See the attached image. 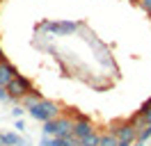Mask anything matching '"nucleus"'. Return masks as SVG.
Listing matches in <instances>:
<instances>
[{"label": "nucleus", "mask_w": 151, "mask_h": 146, "mask_svg": "<svg viewBox=\"0 0 151 146\" xmlns=\"http://www.w3.org/2000/svg\"><path fill=\"white\" fill-rule=\"evenodd\" d=\"M94 132V123H92V119H87V121H76L73 123V137L78 142H83L85 137H89Z\"/></svg>", "instance_id": "423d86ee"}, {"label": "nucleus", "mask_w": 151, "mask_h": 146, "mask_svg": "<svg viewBox=\"0 0 151 146\" xmlns=\"http://www.w3.org/2000/svg\"><path fill=\"white\" fill-rule=\"evenodd\" d=\"M16 73H19V71H16V66H14L9 59H7V62H2V64H0V84H2V87H7V84L14 80V75H16Z\"/></svg>", "instance_id": "0eeeda50"}, {"label": "nucleus", "mask_w": 151, "mask_h": 146, "mask_svg": "<svg viewBox=\"0 0 151 146\" xmlns=\"http://www.w3.org/2000/svg\"><path fill=\"white\" fill-rule=\"evenodd\" d=\"M25 142H23V137L19 135V132H14V130H9V132H2V146H23Z\"/></svg>", "instance_id": "6e6552de"}, {"label": "nucleus", "mask_w": 151, "mask_h": 146, "mask_svg": "<svg viewBox=\"0 0 151 146\" xmlns=\"http://www.w3.org/2000/svg\"><path fill=\"white\" fill-rule=\"evenodd\" d=\"M32 91H35V84H32V80L25 78L23 73H16L14 80L7 84V96H9V100H14L16 105L21 103V98H25V96L32 94Z\"/></svg>", "instance_id": "7ed1b4c3"}, {"label": "nucleus", "mask_w": 151, "mask_h": 146, "mask_svg": "<svg viewBox=\"0 0 151 146\" xmlns=\"http://www.w3.org/2000/svg\"><path fill=\"white\" fill-rule=\"evenodd\" d=\"M7 62V55H5V50H2V46H0V64Z\"/></svg>", "instance_id": "4468645a"}, {"label": "nucleus", "mask_w": 151, "mask_h": 146, "mask_svg": "<svg viewBox=\"0 0 151 146\" xmlns=\"http://www.w3.org/2000/svg\"><path fill=\"white\" fill-rule=\"evenodd\" d=\"M133 146H144V144H142V142H135V144H133Z\"/></svg>", "instance_id": "2eb2a0df"}, {"label": "nucleus", "mask_w": 151, "mask_h": 146, "mask_svg": "<svg viewBox=\"0 0 151 146\" xmlns=\"http://www.w3.org/2000/svg\"><path fill=\"white\" fill-rule=\"evenodd\" d=\"M137 2L142 5V9H144V11L149 14V18H151V0H137Z\"/></svg>", "instance_id": "9b49d317"}, {"label": "nucleus", "mask_w": 151, "mask_h": 146, "mask_svg": "<svg viewBox=\"0 0 151 146\" xmlns=\"http://www.w3.org/2000/svg\"><path fill=\"white\" fill-rule=\"evenodd\" d=\"M44 135L46 137H71L73 135V119H69L66 114L50 119L44 123Z\"/></svg>", "instance_id": "f03ea898"}, {"label": "nucleus", "mask_w": 151, "mask_h": 146, "mask_svg": "<svg viewBox=\"0 0 151 146\" xmlns=\"http://www.w3.org/2000/svg\"><path fill=\"white\" fill-rule=\"evenodd\" d=\"M0 146H2V132H0Z\"/></svg>", "instance_id": "dca6fc26"}, {"label": "nucleus", "mask_w": 151, "mask_h": 146, "mask_svg": "<svg viewBox=\"0 0 151 146\" xmlns=\"http://www.w3.org/2000/svg\"><path fill=\"white\" fill-rule=\"evenodd\" d=\"M28 114L35 121H41V123H46L50 119H55L62 114V107H60V103L55 100H48V98H39L37 103H32L28 107Z\"/></svg>", "instance_id": "f257e3e1"}, {"label": "nucleus", "mask_w": 151, "mask_h": 146, "mask_svg": "<svg viewBox=\"0 0 151 146\" xmlns=\"http://www.w3.org/2000/svg\"><path fill=\"white\" fill-rule=\"evenodd\" d=\"M23 110H25V107H21V105H16V107L12 110V114H14V117H23Z\"/></svg>", "instance_id": "ddd939ff"}, {"label": "nucleus", "mask_w": 151, "mask_h": 146, "mask_svg": "<svg viewBox=\"0 0 151 146\" xmlns=\"http://www.w3.org/2000/svg\"><path fill=\"white\" fill-rule=\"evenodd\" d=\"M0 100H9V96H7V87H2V84H0Z\"/></svg>", "instance_id": "f8f14e48"}, {"label": "nucleus", "mask_w": 151, "mask_h": 146, "mask_svg": "<svg viewBox=\"0 0 151 146\" xmlns=\"http://www.w3.org/2000/svg\"><path fill=\"white\" fill-rule=\"evenodd\" d=\"M39 146H80L78 144V139L73 135L71 137H41V144Z\"/></svg>", "instance_id": "39448f33"}, {"label": "nucleus", "mask_w": 151, "mask_h": 146, "mask_svg": "<svg viewBox=\"0 0 151 146\" xmlns=\"http://www.w3.org/2000/svg\"><path fill=\"white\" fill-rule=\"evenodd\" d=\"M110 132H114V137L119 139V144H126V146H133L137 142V132L128 126V121L124 119V121H114L112 128H110Z\"/></svg>", "instance_id": "20e7f679"}, {"label": "nucleus", "mask_w": 151, "mask_h": 146, "mask_svg": "<svg viewBox=\"0 0 151 146\" xmlns=\"http://www.w3.org/2000/svg\"><path fill=\"white\" fill-rule=\"evenodd\" d=\"M99 146H119V139L114 137V132H101V142H99Z\"/></svg>", "instance_id": "1a4fd4ad"}, {"label": "nucleus", "mask_w": 151, "mask_h": 146, "mask_svg": "<svg viewBox=\"0 0 151 146\" xmlns=\"http://www.w3.org/2000/svg\"><path fill=\"white\" fill-rule=\"evenodd\" d=\"M99 142H101V132H96V130H94L89 137H85V139L78 142V144H80V146H99Z\"/></svg>", "instance_id": "9d476101"}, {"label": "nucleus", "mask_w": 151, "mask_h": 146, "mask_svg": "<svg viewBox=\"0 0 151 146\" xmlns=\"http://www.w3.org/2000/svg\"><path fill=\"white\" fill-rule=\"evenodd\" d=\"M0 2H2V0H0Z\"/></svg>", "instance_id": "f3484780"}]
</instances>
